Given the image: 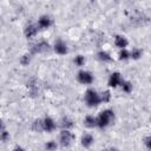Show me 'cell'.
Here are the masks:
<instances>
[{"mask_svg": "<svg viewBox=\"0 0 151 151\" xmlns=\"http://www.w3.org/2000/svg\"><path fill=\"white\" fill-rule=\"evenodd\" d=\"M61 127H63V130H70L72 126H73V122L68 118V117H64L63 119H61Z\"/></svg>", "mask_w": 151, "mask_h": 151, "instance_id": "obj_16", "label": "cell"}, {"mask_svg": "<svg viewBox=\"0 0 151 151\" xmlns=\"http://www.w3.org/2000/svg\"><path fill=\"white\" fill-rule=\"evenodd\" d=\"M74 64L77 65V66H83L84 64H85V58L83 57V55H77L76 58H74Z\"/></svg>", "mask_w": 151, "mask_h": 151, "instance_id": "obj_24", "label": "cell"}, {"mask_svg": "<svg viewBox=\"0 0 151 151\" xmlns=\"http://www.w3.org/2000/svg\"><path fill=\"white\" fill-rule=\"evenodd\" d=\"M38 27L39 28H42V29H46L48 28L51 25H52V19L48 17V15H41L39 19H38Z\"/></svg>", "mask_w": 151, "mask_h": 151, "instance_id": "obj_10", "label": "cell"}, {"mask_svg": "<svg viewBox=\"0 0 151 151\" xmlns=\"http://www.w3.org/2000/svg\"><path fill=\"white\" fill-rule=\"evenodd\" d=\"M80 142H81V145H83L84 147H90V146L93 144L94 139H93V136H92V134H90V133H84V134L81 136Z\"/></svg>", "mask_w": 151, "mask_h": 151, "instance_id": "obj_12", "label": "cell"}, {"mask_svg": "<svg viewBox=\"0 0 151 151\" xmlns=\"http://www.w3.org/2000/svg\"><path fill=\"white\" fill-rule=\"evenodd\" d=\"M48 50H50V45H48V42H46V41H39V42H37L35 45L32 46L31 52H32L33 54H37V53L46 52V51H48Z\"/></svg>", "mask_w": 151, "mask_h": 151, "instance_id": "obj_7", "label": "cell"}, {"mask_svg": "<svg viewBox=\"0 0 151 151\" xmlns=\"http://www.w3.org/2000/svg\"><path fill=\"white\" fill-rule=\"evenodd\" d=\"M84 100H85L86 105L90 106V107H96V106H98L101 103L100 94L96 90H93V88L86 90L85 96H84Z\"/></svg>", "mask_w": 151, "mask_h": 151, "instance_id": "obj_2", "label": "cell"}, {"mask_svg": "<svg viewBox=\"0 0 151 151\" xmlns=\"http://www.w3.org/2000/svg\"><path fill=\"white\" fill-rule=\"evenodd\" d=\"M100 99H101V103H109L111 100V92L110 91H104L100 94Z\"/></svg>", "mask_w": 151, "mask_h": 151, "instance_id": "obj_22", "label": "cell"}, {"mask_svg": "<svg viewBox=\"0 0 151 151\" xmlns=\"http://www.w3.org/2000/svg\"><path fill=\"white\" fill-rule=\"evenodd\" d=\"M122 83H123V78H122V74H120L119 72H113V73H111L110 78H109V81H107V84H109L110 87L116 88V87H118L119 85H122Z\"/></svg>", "mask_w": 151, "mask_h": 151, "instance_id": "obj_5", "label": "cell"}, {"mask_svg": "<svg viewBox=\"0 0 151 151\" xmlns=\"http://www.w3.org/2000/svg\"><path fill=\"white\" fill-rule=\"evenodd\" d=\"M53 50H54L55 53H58V54H60V55H64V54L67 53V45H66V42H65L64 40L58 39V40L54 41Z\"/></svg>", "mask_w": 151, "mask_h": 151, "instance_id": "obj_6", "label": "cell"}, {"mask_svg": "<svg viewBox=\"0 0 151 151\" xmlns=\"http://www.w3.org/2000/svg\"><path fill=\"white\" fill-rule=\"evenodd\" d=\"M77 79L80 84H84V85H90L93 83V76L91 72L88 71H85V70H81L78 72L77 74Z\"/></svg>", "mask_w": 151, "mask_h": 151, "instance_id": "obj_4", "label": "cell"}, {"mask_svg": "<svg viewBox=\"0 0 151 151\" xmlns=\"http://www.w3.org/2000/svg\"><path fill=\"white\" fill-rule=\"evenodd\" d=\"M113 118H114L113 111L110 110V109H106V110L101 111L99 113V116L97 117V126L100 127V129H105L111 124Z\"/></svg>", "mask_w": 151, "mask_h": 151, "instance_id": "obj_1", "label": "cell"}, {"mask_svg": "<svg viewBox=\"0 0 151 151\" xmlns=\"http://www.w3.org/2000/svg\"><path fill=\"white\" fill-rule=\"evenodd\" d=\"M73 139H74V136L70 130H63L60 132V134H59V143L64 147L70 146L72 144Z\"/></svg>", "mask_w": 151, "mask_h": 151, "instance_id": "obj_3", "label": "cell"}, {"mask_svg": "<svg viewBox=\"0 0 151 151\" xmlns=\"http://www.w3.org/2000/svg\"><path fill=\"white\" fill-rule=\"evenodd\" d=\"M42 126H44V131H46V132H52V131L55 130L57 124H55V122H54L51 117H45V118L42 119Z\"/></svg>", "mask_w": 151, "mask_h": 151, "instance_id": "obj_9", "label": "cell"}, {"mask_svg": "<svg viewBox=\"0 0 151 151\" xmlns=\"http://www.w3.org/2000/svg\"><path fill=\"white\" fill-rule=\"evenodd\" d=\"M114 45L119 50H125L127 47V45H129V41L124 35H116L114 37Z\"/></svg>", "mask_w": 151, "mask_h": 151, "instance_id": "obj_11", "label": "cell"}, {"mask_svg": "<svg viewBox=\"0 0 151 151\" xmlns=\"http://www.w3.org/2000/svg\"><path fill=\"white\" fill-rule=\"evenodd\" d=\"M122 90L125 92V93H130L131 91H132V83H130V81H127V80H123V83H122Z\"/></svg>", "mask_w": 151, "mask_h": 151, "instance_id": "obj_18", "label": "cell"}, {"mask_svg": "<svg viewBox=\"0 0 151 151\" xmlns=\"http://www.w3.org/2000/svg\"><path fill=\"white\" fill-rule=\"evenodd\" d=\"M57 147H58V144H57L54 140H50V142H47V143L45 144L46 151H54Z\"/></svg>", "mask_w": 151, "mask_h": 151, "instance_id": "obj_21", "label": "cell"}, {"mask_svg": "<svg viewBox=\"0 0 151 151\" xmlns=\"http://www.w3.org/2000/svg\"><path fill=\"white\" fill-rule=\"evenodd\" d=\"M32 129L35 131V132H41L44 131V126H42V120L40 119H35L33 125H32Z\"/></svg>", "mask_w": 151, "mask_h": 151, "instance_id": "obj_17", "label": "cell"}, {"mask_svg": "<svg viewBox=\"0 0 151 151\" xmlns=\"http://www.w3.org/2000/svg\"><path fill=\"white\" fill-rule=\"evenodd\" d=\"M97 57H98V59H99L100 61H104V63H109V61L112 60L111 54H110L109 52H106V51H99V52L97 53Z\"/></svg>", "mask_w": 151, "mask_h": 151, "instance_id": "obj_13", "label": "cell"}, {"mask_svg": "<svg viewBox=\"0 0 151 151\" xmlns=\"http://www.w3.org/2000/svg\"><path fill=\"white\" fill-rule=\"evenodd\" d=\"M142 55H143V51H142L140 48H138V47L132 48V51L130 52V57H131V59H133V60H138V59H140Z\"/></svg>", "mask_w": 151, "mask_h": 151, "instance_id": "obj_15", "label": "cell"}, {"mask_svg": "<svg viewBox=\"0 0 151 151\" xmlns=\"http://www.w3.org/2000/svg\"><path fill=\"white\" fill-rule=\"evenodd\" d=\"M103 151H120V150L117 149V147H109V149H105V150H103Z\"/></svg>", "mask_w": 151, "mask_h": 151, "instance_id": "obj_26", "label": "cell"}, {"mask_svg": "<svg viewBox=\"0 0 151 151\" xmlns=\"http://www.w3.org/2000/svg\"><path fill=\"white\" fill-rule=\"evenodd\" d=\"M0 137H1V140L5 143V142H7V139L9 138V133L7 132V130L5 129V125L4 124H1V131H0Z\"/></svg>", "mask_w": 151, "mask_h": 151, "instance_id": "obj_20", "label": "cell"}, {"mask_svg": "<svg viewBox=\"0 0 151 151\" xmlns=\"http://www.w3.org/2000/svg\"><path fill=\"white\" fill-rule=\"evenodd\" d=\"M12 151H25V150H24L21 146H15V147H14Z\"/></svg>", "mask_w": 151, "mask_h": 151, "instance_id": "obj_27", "label": "cell"}, {"mask_svg": "<svg viewBox=\"0 0 151 151\" xmlns=\"http://www.w3.org/2000/svg\"><path fill=\"white\" fill-rule=\"evenodd\" d=\"M38 29H39V28H38V25L29 24V25H27V26L25 27V29H24V34H25V37H26L27 39H32L33 37L37 35Z\"/></svg>", "mask_w": 151, "mask_h": 151, "instance_id": "obj_8", "label": "cell"}, {"mask_svg": "<svg viewBox=\"0 0 151 151\" xmlns=\"http://www.w3.org/2000/svg\"><path fill=\"white\" fill-rule=\"evenodd\" d=\"M84 125L87 127H94L97 126V117L93 116H86L84 119Z\"/></svg>", "mask_w": 151, "mask_h": 151, "instance_id": "obj_14", "label": "cell"}, {"mask_svg": "<svg viewBox=\"0 0 151 151\" xmlns=\"http://www.w3.org/2000/svg\"><path fill=\"white\" fill-rule=\"evenodd\" d=\"M118 57H119V60H127V59L131 58L130 57V51H127L126 48L125 50H120Z\"/></svg>", "mask_w": 151, "mask_h": 151, "instance_id": "obj_19", "label": "cell"}, {"mask_svg": "<svg viewBox=\"0 0 151 151\" xmlns=\"http://www.w3.org/2000/svg\"><path fill=\"white\" fill-rule=\"evenodd\" d=\"M144 145L151 150V136H147L145 139H144Z\"/></svg>", "mask_w": 151, "mask_h": 151, "instance_id": "obj_25", "label": "cell"}, {"mask_svg": "<svg viewBox=\"0 0 151 151\" xmlns=\"http://www.w3.org/2000/svg\"><path fill=\"white\" fill-rule=\"evenodd\" d=\"M20 63H21V65H24V66L28 65V64L31 63V55H29L28 53L24 54V55H22V57L20 58Z\"/></svg>", "mask_w": 151, "mask_h": 151, "instance_id": "obj_23", "label": "cell"}]
</instances>
